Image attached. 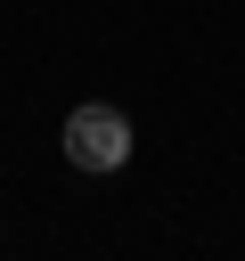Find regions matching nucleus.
<instances>
[{"instance_id":"obj_1","label":"nucleus","mask_w":245,"mask_h":261,"mask_svg":"<svg viewBox=\"0 0 245 261\" xmlns=\"http://www.w3.org/2000/svg\"><path fill=\"white\" fill-rule=\"evenodd\" d=\"M57 139H65V163L74 171H122V155H131V122L114 106H74Z\"/></svg>"}]
</instances>
